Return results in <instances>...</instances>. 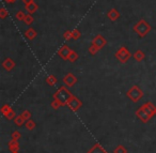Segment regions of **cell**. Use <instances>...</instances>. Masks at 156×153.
<instances>
[{
    "instance_id": "cell-20",
    "label": "cell",
    "mask_w": 156,
    "mask_h": 153,
    "mask_svg": "<svg viewBox=\"0 0 156 153\" xmlns=\"http://www.w3.org/2000/svg\"><path fill=\"white\" fill-rule=\"evenodd\" d=\"M25 121H26V120H25L24 118H23V116H21V115L15 117V119H14V123L17 125V126H21V125L25 123Z\"/></svg>"
},
{
    "instance_id": "cell-3",
    "label": "cell",
    "mask_w": 156,
    "mask_h": 153,
    "mask_svg": "<svg viewBox=\"0 0 156 153\" xmlns=\"http://www.w3.org/2000/svg\"><path fill=\"white\" fill-rule=\"evenodd\" d=\"M126 97H127L133 103H137L138 101H140V100L142 99L143 92H142V90L140 89L138 86L135 85V86H133V87L126 92Z\"/></svg>"
},
{
    "instance_id": "cell-24",
    "label": "cell",
    "mask_w": 156,
    "mask_h": 153,
    "mask_svg": "<svg viewBox=\"0 0 156 153\" xmlns=\"http://www.w3.org/2000/svg\"><path fill=\"white\" fill-rule=\"evenodd\" d=\"M89 53H90V55H92V56H95V55L97 54V53L99 52V49L98 48H97L96 46H95V45H93V44H91V46L89 47Z\"/></svg>"
},
{
    "instance_id": "cell-15",
    "label": "cell",
    "mask_w": 156,
    "mask_h": 153,
    "mask_svg": "<svg viewBox=\"0 0 156 153\" xmlns=\"http://www.w3.org/2000/svg\"><path fill=\"white\" fill-rule=\"evenodd\" d=\"M87 153H107V151L99 144H95L94 146L91 147V149Z\"/></svg>"
},
{
    "instance_id": "cell-25",
    "label": "cell",
    "mask_w": 156,
    "mask_h": 153,
    "mask_svg": "<svg viewBox=\"0 0 156 153\" xmlns=\"http://www.w3.org/2000/svg\"><path fill=\"white\" fill-rule=\"evenodd\" d=\"M77 59H78V54L75 52V50H72L71 55H70V57H69V61L70 62H75Z\"/></svg>"
},
{
    "instance_id": "cell-16",
    "label": "cell",
    "mask_w": 156,
    "mask_h": 153,
    "mask_svg": "<svg viewBox=\"0 0 156 153\" xmlns=\"http://www.w3.org/2000/svg\"><path fill=\"white\" fill-rule=\"evenodd\" d=\"M36 35H38V32H36V30H34L32 27H30V28L25 31V37H26L28 40H34V39L36 38Z\"/></svg>"
},
{
    "instance_id": "cell-34",
    "label": "cell",
    "mask_w": 156,
    "mask_h": 153,
    "mask_svg": "<svg viewBox=\"0 0 156 153\" xmlns=\"http://www.w3.org/2000/svg\"><path fill=\"white\" fill-rule=\"evenodd\" d=\"M5 1L7 3H11V5H12V3H14V2H16V0H5Z\"/></svg>"
},
{
    "instance_id": "cell-19",
    "label": "cell",
    "mask_w": 156,
    "mask_h": 153,
    "mask_svg": "<svg viewBox=\"0 0 156 153\" xmlns=\"http://www.w3.org/2000/svg\"><path fill=\"white\" fill-rule=\"evenodd\" d=\"M46 84L47 85H49V86H55L56 84H57V81H58V79H57V77L55 75H49L48 77H46Z\"/></svg>"
},
{
    "instance_id": "cell-17",
    "label": "cell",
    "mask_w": 156,
    "mask_h": 153,
    "mask_svg": "<svg viewBox=\"0 0 156 153\" xmlns=\"http://www.w3.org/2000/svg\"><path fill=\"white\" fill-rule=\"evenodd\" d=\"M133 58L135 59L137 62H141L144 60V58H145V55H144V53L142 52V50L138 49L136 50L135 53H134V55H133Z\"/></svg>"
},
{
    "instance_id": "cell-9",
    "label": "cell",
    "mask_w": 156,
    "mask_h": 153,
    "mask_svg": "<svg viewBox=\"0 0 156 153\" xmlns=\"http://www.w3.org/2000/svg\"><path fill=\"white\" fill-rule=\"evenodd\" d=\"M73 49H71L67 45H63V46L60 48L59 50H58V55L60 56V58L62 59V60H65V61H69V57L70 55H71V52Z\"/></svg>"
},
{
    "instance_id": "cell-10",
    "label": "cell",
    "mask_w": 156,
    "mask_h": 153,
    "mask_svg": "<svg viewBox=\"0 0 156 153\" xmlns=\"http://www.w3.org/2000/svg\"><path fill=\"white\" fill-rule=\"evenodd\" d=\"M63 82L65 86H69V87H74V86L77 84V77L74 75L73 73H69L66 74L63 77Z\"/></svg>"
},
{
    "instance_id": "cell-22",
    "label": "cell",
    "mask_w": 156,
    "mask_h": 153,
    "mask_svg": "<svg viewBox=\"0 0 156 153\" xmlns=\"http://www.w3.org/2000/svg\"><path fill=\"white\" fill-rule=\"evenodd\" d=\"M72 38L73 40H79L81 38V33L78 29H73L72 30Z\"/></svg>"
},
{
    "instance_id": "cell-32",
    "label": "cell",
    "mask_w": 156,
    "mask_h": 153,
    "mask_svg": "<svg viewBox=\"0 0 156 153\" xmlns=\"http://www.w3.org/2000/svg\"><path fill=\"white\" fill-rule=\"evenodd\" d=\"M11 137H12V139H14V140H18V139L21 137V134L18 132V131H15V132H13V133H12V135H11Z\"/></svg>"
},
{
    "instance_id": "cell-13",
    "label": "cell",
    "mask_w": 156,
    "mask_h": 153,
    "mask_svg": "<svg viewBox=\"0 0 156 153\" xmlns=\"http://www.w3.org/2000/svg\"><path fill=\"white\" fill-rule=\"evenodd\" d=\"M107 17H108L111 21H116L117 19L120 18L121 15H120V13H119L118 10L114 8V9H111L108 11V13H107Z\"/></svg>"
},
{
    "instance_id": "cell-33",
    "label": "cell",
    "mask_w": 156,
    "mask_h": 153,
    "mask_svg": "<svg viewBox=\"0 0 156 153\" xmlns=\"http://www.w3.org/2000/svg\"><path fill=\"white\" fill-rule=\"evenodd\" d=\"M32 1H33V0H23V2H24L25 7H26V5H28L29 3H31Z\"/></svg>"
},
{
    "instance_id": "cell-18",
    "label": "cell",
    "mask_w": 156,
    "mask_h": 153,
    "mask_svg": "<svg viewBox=\"0 0 156 153\" xmlns=\"http://www.w3.org/2000/svg\"><path fill=\"white\" fill-rule=\"evenodd\" d=\"M38 9H39V5H36L34 1H32L31 3H29L28 5H26V10H27V12H28L29 14H31L32 15L33 13H36V11H38Z\"/></svg>"
},
{
    "instance_id": "cell-35",
    "label": "cell",
    "mask_w": 156,
    "mask_h": 153,
    "mask_svg": "<svg viewBox=\"0 0 156 153\" xmlns=\"http://www.w3.org/2000/svg\"><path fill=\"white\" fill-rule=\"evenodd\" d=\"M15 153H18V152H15Z\"/></svg>"
},
{
    "instance_id": "cell-8",
    "label": "cell",
    "mask_w": 156,
    "mask_h": 153,
    "mask_svg": "<svg viewBox=\"0 0 156 153\" xmlns=\"http://www.w3.org/2000/svg\"><path fill=\"white\" fill-rule=\"evenodd\" d=\"M92 44L95 45V46H96L97 48L101 50L107 45V40L104 38V37H103V35L97 34V35H95L94 39L92 40Z\"/></svg>"
},
{
    "instance_id": "cell-11",
    "label": "cell",
    "mask_w": 156,
    "mask_h": 153,
    "mask_svg": "<svg viewBox=\"0 0 156 153\" xmlns=\"http://www.w3.org/2000/svg\"><path fill=\"white\" fill-rule=\"evenodd\" d=\"M142 108L144 109V110L147 111V113H149L150 115L153 117L154 115H155V113H156V106L154 105L152 102H147L145 104H143V105L141 106Z\"/></svg>"
},
{
    "instance_id": "cell-30",
    "label": "cell",
    "mask_w": 156,
    "mask_h": 153,
    "mask_svg": "<svg viewBox=\"0 0 156 153\" xmlns=\"http://www.w3.org/2000/svg\"><path fill=\"white\" fill-rule=\"evenodd\" d=\"M63 38H64V40L65 41H69V40H71V39H73L72 38V31L66 30L65 32L63 33Z\"/></svg>"
},
{
    "instance_id": "cell-28",
    "label": "cell",
    "mask_w": 156,
    "mask_h": 153,
    "mask_svg": "<svg viewBox=\"0 0 156 153\" xmlns=\"http://www.w3.org/2000/svg\"><path fill=\"white\" fill-rule=\"evenodd\" d=\"M8 15H9V12L7 11V9L5 8H1L0 9V18L5 19V17H8Z\"/></svg>"
},
{
    "instance_id": "cell-2",
    "label": "cell",
    "mask_w": 156,
    "mask_h": 153,
    "mask_svg": "<svg viewBox=\"0 0 156 153\" xmlns=\"http://www.w3.org/2000/svg\"><path fill=\"white\" fill-rule=\"evenodd\" d=\"M72 97H73V93H72L71 91H69V90L66 89V87H64V86L60 87L54 94V99L58 100V101L61 103L62 106H66L69 100L71 99Z\"/></svg>"
},
{
    "instance_id": "cell-26",
    "label": "cell",
    "mask_w": 156,
    "mask_h": 153,
    "mask_svg": "<svg viewBox=\"0 0 156 153\" xmlns=\"http://www.w3.org/2000/svg\"><path fill=\"white\" fill-rule=\"evenodd\" d=\"M33 21H34V18L32 17V15H31V14H27L26 17H25V19H24V23L26 24V25H28V26H30L31 24L33 23Z\"/></svg>"
},
{
    "instance_id": "cell-27",
    "label": "cell",
    "mask_w": 156,
    "mask_h": 153,
    "mask_svg": "<svg viewBox=\"0 0 156 153\" xmlns=\"http://www.w3.org/2000/svg\"><path fill=\"white\" fill-rule=\"evenodd\" d=\"M50 106H51V108H54V109H58V108H60V107H62L61 103H60L58 100H55V99H54V101L50 103Z\"/></svg>"
},
{
    "instance_id": "cell-7",
    "label": "cell",
    "mask_w": 156,
    "mask_h": 153,
    "mask_svg": "<svg viewBox=\"0 0 156 153\" xmlns=\"http://www.w3.org/2000/svg\"><path fill=\"white\" fill-rule=\"evenodd\" d=\"M1 113L3 115V117L7 119V120H13L15 119V111L12 109L11 106H9L8 104L3 105L1 107Z\"/></svg>"
},
{
    "instance_id": "cell-1",
    "label": "cell",
    "mask_w": 156,
    "mask_h": 153,
    "mask_svg": "<svg viewBox=\"0 0 156 153\" xmlns=\"http://www.w3.org/2000/svg\"><path fill=\"white\" fill-rule=\"evenodd\" d=\"M134 32L137 33V35L139 38H144L145 35H148L150 33V31L152 30V26L144 19H140L138 23H136L133 27Z\"/></svg>"
},
{
    "instance_id": "cell-6",
    "label": "cell",
    "mask_w": 156,
    "mask_h": 153,
    "mask_svg": "<svg viewBox=\"0 0 156 153\" xmlns=\"http://www.w3.org/2000/svg\"><path fill=\"white\" fill-rule=\"evenodd\" d=\"M135 113H136V116L138 117V119H139L142 123H148L152 119V116L150 115L149 113H147V111L144 110L142 107L138 108L137 110H136Z\"/></svg>"
},
{
    "instance_id": "cell-31",
    "label": "cell",
    "mask_w": 156,
    "mask_h": 153,
    "mask_svg": "<svg viewBox=\"0 0 156 153\" xmlns=\"http://www.w3.org/2000/svg\"><path fill=\"white\" fill-rule=\"evenodd\" d=\"M21 116H23V118H24L25 120H29L31 118V113L29 110H24L21 113Z\"/></svg>"
},
{
    "instance_id": "cell-23",
    "label": "cell",
    "mask_w": 156,
    "mask_h": 153,
    "mask_svg": "<svg viewBox=\"0 0 156 153\" xmlns=\"http://www.w3.org/2000/svg\"><path fill=\"white\" fill-rule=\"evenodd\" d=\"M114 153H127V150H126V148L124 146H122V145H119L117 148H114Z\"/></svg>"
},
{
    "instance_id": "cell-5",
    "label": "cell",
    "mask_w": 156,
    "mask_h": 153,
    "mask_svg": "<svg viewBox=\"0 0 156 153\" xmlns=\"http://www.w3.org/2000/svg\"><path fill=\"white\" fill-rule=\"evenodd\" d=\"M66 106H67V107H69L72 111H77L78 109L83 106V102H81L77 97H75V95L73 94V97L69 100V102H67Z\"/></svg>"
},
{
    "instance_id": "cell-21",
    "label": "cell",
    "mask_w": 156,
    "mask_h": 153,
    "mask_svg": "<svg viewBox=\"0 0 156 153\" xmlns=\"http://www.w3.org/2000/svg\"><path fill=\"white\" fill-rule=\"evenodd\" d=\"M36 126V122L33 120H31V119H29V120L26 121V129H29V131H32V129H34Z\"/></svg>"
},
{
    "instance_id": "cell-4",
    "label": "cell",
    "mask_w": 156,
    "mask_h": 153,
    "mask_svg": "<svg viewBox=\"0 0 156 153\" xmlns=\"http://www.w3.org/2000/svg\"><path fill=\"white\" fill-rule=\"evenodd\" d=\"M132 56L133 55L130 54V52L125 46L120 47V48L116 52V54H114V57H116V59L120 62V63H126V62L132 58Z\"/></svg>"
},
{
    "instance_id": "cell-29",
    "label": "cell",
    "mask_w": 156,
    "mask_h": 153,
    "mask_svg": "<svg viewBox=\"0 0 156 153\" xmlns=\"http://www.w3.org/2000/svg\"><path fill=\"white\" fill-rule=\"evenodd\" d=\"M25 17H26V14H25L23 11H18L16 13V19H17V21H24Z\"/></svg>"
},
{
    "instance_id": "cell-14",
    "label": "cell",
    "mask_w": 156,
    "mask_h": 153,
    "mask_svg": "<svg viewBox=\"0 0 156 153\" xmlns=\"http://www.w3.org/2000/svg\"><path fill=\"white\" fill-rule=\"evenodd\" d=\"M8 148H9V150L11 151L12 153L18 152V150H19L18 140H14V139H12V140L10 141L9 144H8Z\"/></svg>"
},
{
    "instance_id": "cell-36",
    "label": "cell",
    "mask_w": 156,
    "mask_h": 153,
    "mask_svg": "<svg viewBox=\"0 0 156 153\" xmlns=\"http://www.w3.org/2000/svg\"><path fill=\"white\" fill-rule=\"evenodd\" d=\"M155 115H156V113H155Z\"/></svg>"
},
{
    "instance_id": "cell-12",
    "label": "cell",
    "mask_w": 156,
    "mask_h": 153,
    "mask_svg": "<svg viewBox=\"0 0 156 153\" xmlns=\"http://www.w3.org/2000/svg\"><path fill=\"white\" fill-rule=\"evenodd\" d=\"M3 69H5L7 71H12L15 68V62L12 58H5L2 62Z\"/></svg>"
}]
</instances>
